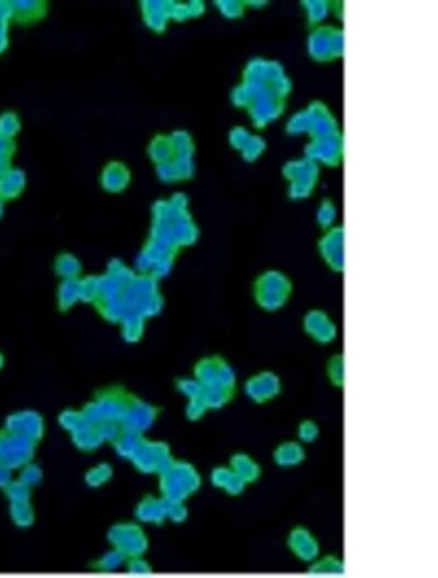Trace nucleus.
I'll return each instance as SVG.
<instances>
[{"mask_svg":"<svg viewBox=\"0 0 438 578\" xmlns=\"http://www.w3.org/2000/svg\"><path fill=\"white\" fill-rule=\"evenodd\" d=\"M249 393L258 401H266L280 393V383L276 376L264 374L249 383Z\"/></svg>","mask_w":438,"mask_h":578,"instance_id":"7ed1b4c3","label":"nucleus"},{"mask_svg":"<svg viewBox=\"0 0 438 578\" xmlns=\"http://www.w3.org/2000/svg\"><path fill=\"white\" fill-rule=\"evenodd\" d=\"M291 551L303 561H311L319 553V543L304 528H296L288 538Z\"/></svg>","mask_w":438,"mask_h":578,"instance_id":"f03ea898","label":"nucleus"},{"mask_svg":"<svg viewBox=\"0 0 438 578\" xmlns=\"http://www.w3.org/2000/svg\"><path fill=\"white\" fill-rule=\"evenodd\" d=\"M304 453L303 448L297 443H286L276 451V462L283 467H292L304 460Z\"/></svg>","mask_w":438,"mask_h":578,"instance_id":"20e7f679","label":"nucleus"},{"mask_svg":"<svg viewBox=\"0 0 438 578\" xmlns=\"http://www.w3.org/2000/svg\"><path fill=\"white\" fill-rule=\"evenodd\" d=\"M261 304L267 308H276L281 307L290 297L291 285L290 281L280 274L270 273L264 276L260 283Z\"/></svg>","mask_w":438,"mask_h":578,"instance_id":"f257e3e1","label":"nucleus"},{"mask_svg":"<svg viewBox=\"0 0 438 578\" xmlns=\"http://www.w3.org/2000/svg\"><path fill=\"white\" fill-rule=\"evenodd\" d=\"M299 435L301 439L305 441V442H311V441L317 438L318 428L315 427L314 423H303L299 428Z\"/></svg>","mask_w":438,"mask_h":578,"instance_id":"423d86ee","label":"nucleus"},{"mask_svg":"<svg viewBox=\"0 0 438 578\" xmlns=\"http://www.w3.org/2000/svg\"><path fill=\"white\" fill-rule=\"evenodd\" d=\"M341 235H331L325 237L322 244V251L325 257H329L332 266L341 267Z\"/></svg>","mask_w":438,"mask_h":578,"instance_id":"39448f33","label":"nucleus"}]
</instances>
